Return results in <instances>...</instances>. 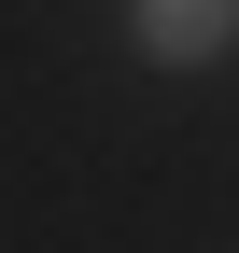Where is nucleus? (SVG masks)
<instances>
[{
  "instance_id": "1",
  "label": "nucleus",
  "mask_w": 239,
  "mask_h": 253,
  "mask_svg": "<svg viewBox=\"0 0 239 253\" xmlns=\"http://www.w3.org/2000/svg\"><path fill=\"white\" fill-rule=\"evenodd\" d=\"M127 28H141V56H155V71H197V56H225L239 0H127Z\"/></svg>"
}]
</instances>
